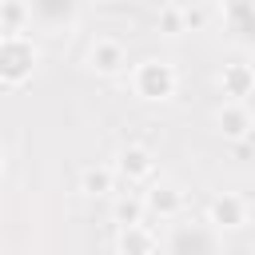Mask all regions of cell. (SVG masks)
Masks as SVG:
<instances>
[{
    "instance_id": "1",
    "label": "cell",
    "mask_w": 255,
    "mask_h": 255,
    "mask_svg": "<svg viewBox=\"0 0 255 255\" xmlns=\"http://www.w3.org/2000/svg\"><path fill=\"white\" fill-rule=\"evenodd\" d=\"M128 84H131V96L135 100H143V104H167L175 96V88H179V72H175L171 60L147 56V60L131 64Z\"/></svg>"
},
{
    "instance_id": "2",
    "label": "cell",
    "mask_w": 255,
    "mask_h": 255,
    "mask_svg": "<svg viewBox=\"0 0 255 255\" xmlns=\"http://www.w3.org/2000/svg\"><path fill=\"white\" fill-rule=\"evenodd\" d=\"M40 68V48L28 32L20 36H0V84L4 92H16L24 88Z\"/></svg>"
},
{
    "instance_id": "3",
    "label": "cell",
    "mask_w": 255,
    "mask_h": 255,
    "mask_svg": "<svg viewBox=\"0 0 255 255\" xmlns=\"http://www.w3.org/2000/svg\"><path fill=\"white\" fill-rule=\"evenodd\" d=\"M84 68L92 76H120L128 68V48L120 36H96L84 52Z\"/></svg>"
},
{
    "instance_id": "4",
    "label": "cell",
    "mask_w": 255,
    "mask_h": 255,
    "mask_svg": "<svg viewBox=\"0 0 255 255\" xmlns=\"http://www.w3.org/2000/svg\"><path fill=\"white\" fill-rule=\"evenodd\" d=\"M215 128H219V135L231 139V143L247 139V135L255 131V116H251L247 100H223L219 112H215Z\"/></svg>"
},
{
    "instance_id": "5",
    "label": "cell",
    "mask_w": 255,
    "mask_h": 255,
    "mask_svg": "<svg viewBox=\"0 0 255 255\" xmlns=\"http://www.w3.org/2000/svg\"><path fill=\"white\" fill-rule=\"evenodd\" d=\"M32 4V24L48 28V32H64L76 24L80 0H28Z\"/></svg>"
},
{
    "instance_id": "6",
    "label": "cell",
    "mask_w": 255,
    "mask_h": 255,
    "mask_svg": "<svg viewBox=\"0 0 255 255\" xmlns=\"http://www.w3.org/2000/svg\"><path fill=\"white\" fill-rule=\"evenodd\" d=\"M116 171H120V179H128V183H147V179L155 175V155H151L143 143H128V147H120V155H116Z\"/></svg>"
},
{
    "instance_id": "7",
    "label": "cell",
    "mask_w": 255,
    "mask_h": 255,
    "mask_svg": "<svg viewBox=\"0 0 255 255\" xmlns=\"http://www.w3.org/2000/svg\"><path fill=\"white\" fill-rule=\"evenodd\" d=\"M207 223H211L215 231H239V227L247 223V203H243L239 195L223 191V195L211 199V207H207Z\"/></svg>"
},
{
    "instance_id": "8",
    "label": "cell",
    "mask_w": 255,
    "mask_h": 255,
    "mask_svg": "<svg viewBox=\"0 0 255 255\" xmlns=\"http://www.w3.org/2000/svg\"><path fill=\"white\" fill-rule=\"evenodd\" d=\"M143 199H147V215H159V219H175L179 211H183V187L179 183H167V179H159V183H151L147 191H143Z\"/></svg>"
},
{
    "instance_id": "9",
    "label": "cell",
    "mask_w": 255,
    "mask_h": 255,
    "mask_svg": "<svg viewBox=\"0 0 255 255\" xmlns=\"http://www.w3.org/2000/svg\"><path fill=\"white\" fill-rule=\"evenodd\" d=\"M219 92H223L227 100H247V96L255 92V68L243 64V60L223 64V72H219Z\"/></svg>"
},
{
    "instance_id": "10",
    "label": "cell",
    "mask_w": 255,
    "mask_h": 255,
    "mask_svg": "<svg viewBox=\"0 0 255 255\" xmlns=\"http://www.w3.org/2000/svg\"><path fill=\"white\" fill-rule=\"evenodd\" d=\"M116 247H120V255H155L159 251V235L147 223H128V227H120Z\"/></svg>"
},
{
    "instance_id": "11",
    "label": "cell",
    "mask_w": 255,
    "mask_h": 255,
    "mask_svg": "<svg viewBox=\"0 0 255 255\" xmlns=\"http://www.w3.org/2000/svg\"><path fill=\"white\" fill-rule=\"evenodd\" d=\"M116 179H120L116 163H92V167H84V175H80V191H84V195H112V191H116Z\"/></svg>"
},
{
    "instance_id": "12",
    "label": "cell",
    "mask_w": 255,
    "mask_h": 255,
    "mask_svg": "<svg viewBox=\"0 0 255 255\" xmlns=\"http://www.w3.org/2000/svg\"><path fill=\"white\" fill-rule=\"evenodd\" d=\"M32 28V4L28 0H0V36H20Z\"/></svg>"
},
{
    "instance_id": "13",
    "label": "cell",
    "mask_w": 255,
    "mask_h": 255,
    "mask_svg": "<svg viewBox=\"0 0 255 255\" xmlns=\"http://www.w3.org/2000/svg\"><path fill=\"white\" fill-rule=\"evenodd\" d=\"M155 28H159V36H183V32H191V8H183V4H163L159 8V16H155Z\"/></svg>"
},
{
    "instance_id": "14",
    "label": "cell",
    "mask_w": 255,
    "mask_h": 255,
    "mask_svg": "<svg viewBox=\"0 0 255 255\" xmlns=\"http://www.w3.org/2000/svg\"><path fill=\"white\" fill-rule=\"evenodd\" d=\"M143 215H147V199H143V195H124V199L116 203V223H120V227L143 223Z\"/></svg>"
},
{
    "instance_id": "15",
    "label": "cell",
    "mask_w": 255,
    "mask_h": 255,
    "mask_svg": "<svg viewBox=\"0 0 255 255\" xmlns=\"http://www.w3.org/2000/svg\"><path fill=\"white\" fill-rule=\"evenodd\" d=\"M203 255H211V251H203Z\"/></svg>"
}]
</instances>
